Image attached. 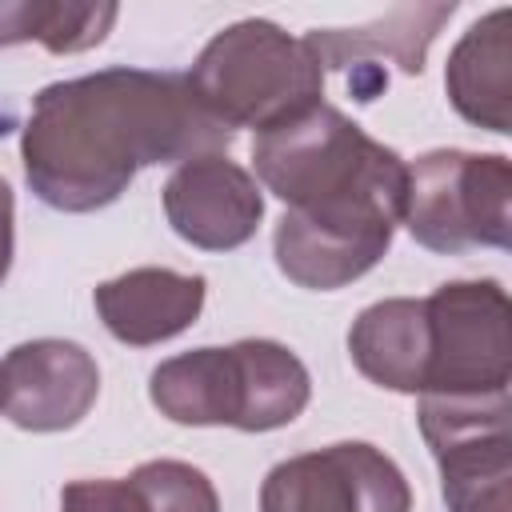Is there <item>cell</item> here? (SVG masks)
<instances>
[{"label": "cell", "mask_w": 512, "mask_h": 512, "mask_svg": "<svg viewBox=\"0 0 512 512\" xmlns=\"http://www.w3.org/2000/svg\"><path fill=\"white\" fill-rule=\"evenodd\" d=\"M224 128L180 72L100 68L32 96L20 136L24 180L56 212L116 204L140 168L228 152Z\"/></svg>", "instance_id": "cell-1"}, {"label": "cell", "mask_w": 512, "mask_h": 512, "mask_svg": "<svg viewBox=\"0 0 512 512\" xmlns=\"http://www.w3.org/2000/svg\"><path fill=\"white\" fill-rule=\"evenodd\" d=\"M160 200L172 232L204 252H232L248 244L264 220V192L256 176L228 160V152L176 164Z\"/></svg>", "instance_id": "cell-10"}, {"label": "cell", "mask_w": 512, "mask_h": 512, "mask_svg": "<svg viewBox=\"0 0 512 512\" xmlns=\"http://www.w3.org/2000/svg\"><path fill=\"white\" fill-rule=\"evenodd\" d=\"M348 356L364 380H372L388 392L420 396L424 368H428L424 300L392 296V300L368 304L348 328Z\"/></svg>", "instance_id": "cell-14"}, {"label": "cell", "mask_w": 512, "mask_h": 512, "mask_svg": "<svg viewBox=\"0 0 512 512\" xmlns=\"http://www.w3.org/2000/svg\"><path fill=\"white\" fill-rule=\"evenodd\" d=\"M400 224L440 256L512 244V164L500 152L436 148L408 164Z\"/></svg>", "instance_id": "cell-5"}, {"label": "cell", "mask_w": 512, "mask_h": 512, "mask_svg": "<svg viewBox=\"0 0 512 512\" xmlns=\"http://www.w3.org/2000/svg\"><path fill=\"white\" fill-rule=\"evenodd\" d=\"M116 16L120 8L108 0H0V48L36 40L56 56L88 52L108 36Z\"/></svg>", "instance_id": "cell-15"}, {"label": "cell", "mask_w": 512, "mask_h": 512, "mask_svg": "<svg viewBox=\"0 0 512 512\" xmlns=\"http://www.w3.org/2000/svg\"><path fill=\"white\" fill-rule=\"evenodd\" d=\"M208 296V280L200 272H172V268H132L96 284L92 304L104 328L132 348H148L160 340L180 336L196 324Z\"/></svg>", "instance_id": "cell-12"}, {"label": "cell", "mask_w": 512, "mask_h": 512, "mask_svg": "<svg viewBox=\"0 0 512 512\" xmlns=\"http://www.w3.org/2000/svg\"><path fill=\"white\" fill-rule=\"evenodd\" d=\"M60 512H152L132 476L124 480H72L60 492Z\"/></svg>", "instance_id": "cell-17"}, {"label": "cell", "mask_w": 512, "mask_h": 512, "mask_svg": "<svg viewBox=\"0 0 512 512\" xmlns=\"http://www.w3.org/2000/svg\"><path fill=\"white\" fill-rule=\"evenodd\" d=\"M128 476L140 484L152 512H220L216 484L184 460H148Z\"/></svg>", "instance_id": "cell-16"}, {"label": "cell", "mask_w": 512, "mask_h": 512, "mask_svg": "<svg viewBox=\"0 0 512 512\" xmlns=\"http://www.w3.org/2000/svg\"><path fill=\"white\" fill-rule=\"evenodd\" d=\"M512 12L492 8L448 52L444 88L452 108L496 136L512 132Z\"/></svg>", "instance_id": "cell-13"}, {"label": "cell", "mask_w": 512, "mask_h": 512, "mask_svg": "<svg viewBox=\"0 0 512 512\" xmlns=\"http://www.w3.org/2000/svg\"><path fill=\"white\" fill-rule=\"evenodd\" d=\"M188 88L224 128H280L324 104V68L304 36L272 20H236L220 28L188 68Z\"/></svg>", "instance_id": "cell-4"}, {"label": "cell", "mask_w": 512, "mask_h": 512, "mask_svg": "<svg viewBox=\"0 0 512 512\" xmlns=\"http://www.w3.org/2000/svg\"><path fill=\"white\" fill-rule=\"evenodd\" d=\"M420 432L440 464L448 512H512V400L420 396Z\"/></svg>", "instance_id": "cell-7"}, {"label": "cell", "mask_w": 512, "mask_h": 512, "mask_svg": "<svg viewBox=\"0 0 512 512\" xmlns=\"http://www.w3.org/2000/svg\"><path fill=\"white\" fill-rule=\"evenodd\" d=\"M428 368L420 396L480 400L508 396L512 340L508 292L500 280H452L428 300Z\"/></svg>", "instance_id": "cell-6"}, {"label": "cell", "mask_w": 512, "mask_h": 512, "mask_svg": "<svg viewBox=\"0 0 512 512\" xmlns=\"http://www.w3.org/2000/svg\"><path fill=\"white\" fill-rule=\"evenodd\" d=\"M12 252H16V200H12L8 180L0 176V284L12 268Z\"/></svg>", "instance_id": "cell-18"}, {"label": "cell", "mask_w": 512, "mask_h": 512, "mask_svg": "<svg viewBox=\"0 0 512 512\" xmlns=\"http://www.w3.org/2000/svg\"><path fill=\"white\" fill-rule=\"evenodd\" d=\"M260 512H412V488L388 452L340 440L268 468Z\"/></svg>", "instance_id": "cell-8"}, {"label": "cell", "mask_w": 512, "mask_h": 512, "mask_svg": "<svg viewBox=\"0 0 512 512\" xmlns=\"http://www.w3.org/2000/svg\"><path fill=\"white\" fill-rule=\"evenodd\" d=\"M148 396L172 424L272 432L312 400L304 360L280 340H236L180 352L152 368Z\"/></svg>", "instance_id": "cell-3"}, {"label": "cell", "mask_w": 512, "mask_h": 512, "mask_svg": "<svg viewBox=\"0 0 512 512\" xmlns=\"http://www.w3.org/2000/svg\"><path fill=\"white\" fill-rule=\"evenodd\" d=\"M256 180L284 200L276 268L312 292H336L392 248L408 164L332 104H316L252 140Z\"/></svg>", "instance_id": "cell-2"}, {"label": "cell", "mask_w": 512, "mask_h": 512, "mask_svg": "<svg viewBox=\"0 0 512 512\" xmlns=\"http://www.w3.org/2000/svg\"><path fill=\"white\" fill-rule=\"evenodd\" d=\"M456 4H396L384 16L360 28H312L304 36L308 52L320 68H336L352 76V92L360 104L376 100L388 84L380 60H392L400 72L420 76L436 32L452 20Z\"/></svg>", "instance_id": "cell-11"}, {"label": "cell", "mask_w": 512, "mask_h": 512, "mask_svg": "<svg viewBox=\"0 0 512 512\" xmlns=\"http://www.w3.org/2000/svg\"><path fill=\"white\" fill-rule=\"evenodd\" d=\"M100 396V368L76 340H24L0 360V412L24 432L76 428Z\"/></svg>", "instance_id": "cell-9"}]
</instances>
